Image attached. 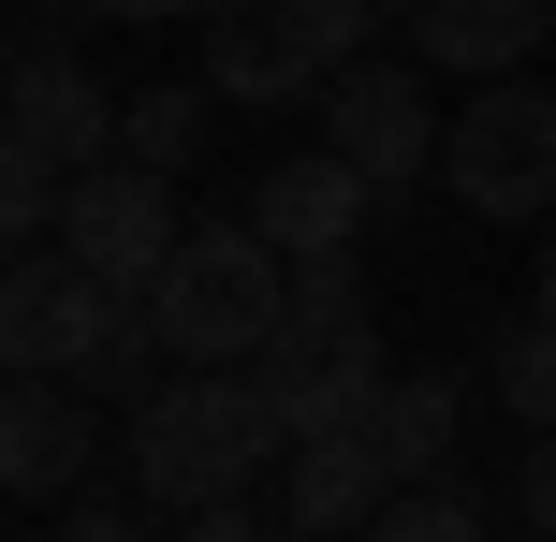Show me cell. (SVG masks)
Returning <instances> with one entry per match:
<instances>
[{
    "mask_svg": "<svg viewBox=\"0 0 556 542\" xmlns=\"http://www.w3.org/2000/svg\"><path fill=\"white\" fill-rule=\"evenodd\" d=\"M278 455H293V440H278V411H264L250 367H176L162 396L132 411V484L162 499V514H220V499H250Z\"/></svg>",
    "mask_w": 556,
    "mask_h": 542,
    "instance_id": "obj_1",
    "label": "cell"
},
{
    "mask_svg": "<svg viewBox=\"0 0 556 542\" xmlns=\"http://www.w3.org/2000/svg\"><path fill=\"white\" fill-rule=\"evenodd\" d=\"M278 308H293V250L264 220H191V250L147 279V338L176 367H250L278 338Z\"/></svg>",
    "mask_w": 556,
    "mask_h": 542,
    "instance_id": "obj_2",
    "label": "cell"
},
{
    "mask_svg": "<svg viewBox=\"0 0 556 542\" xmlns=\"http://www.w3.org/2000/svg\"><path fill=\"white\" fill-rule=\"evenodd\" d=\"M88 162H117V88L88 74L74 45H15V133H0V235L45 250L59 235V191Z\"/></svg>",
    "mask_w": 556,
    "mask_h": 542,
    "instance_id": "obj_3",
    "label": "cell"
},
{
    "mask_svg": "<svg viewBox=\"0 0 556 542\" xmlns=\"http://www.w3.org/2000/svg\"><path fill=\"white\" fill-rule=\"evenodd\" d=\"M381 15L395 0H220V15H205V88L250 103V117L323 103V88L381 45Z\"/></svg>",
    "mask_w": 556,
    "mask_h": 542,
    "instance_id": "obj_4",
    "label": "cell"
},
{
    "mask_svg": "<svg viewBox=\"0 0 556 542\" xmlns=\"http://www.w3.org/2000/svg\"><path fill=\"white\" fill-rule=\"evenodd\" d=\"M440 191L469 220H556V88L542 74H483L440 133Z\"/></svg>",
    "mask_w": 556,
    "mask_h": 542,
    "instance_id": "obj_5",
    "label": "cell"
},
{
    "mask_svg": "<svg viewBox=\"0 0 556 542\" xmlns=\"http://www.w3.org/2000/svg\"><path fill=\"white\" fill-rule=\"evenodd\" d=\"M132 323H147V293H117L103 264H74L59 235H45V250H15V279H0V352L45 367V381H88Z\"/></svg>",
    "mask_w": 556,
    "mask_h": 542,
    "instance_id": "obj_6",
    "label": "cell"
},
{
    "mask_svg": "<svg viewBox=\"0 0 556 542\" xmlns=\"http://www.w3.org/2000/svg\"><path fill=\"white\" fill-rule=\"evenodd\" d=\"M440 133H454V117H440V74H425V59H381V45H366L352 74L323 88V147H337L381 205L410 191V176H440Z\"/></svg>",
    "mask_w": 556,
    "mask_h": 542,
    "instance_id": "obj_7",
    "label": "cell"
},
{
    "mask_svg": "<svg viewBox=\"0 0 556 542\" xmlns=\"http://www.w3.org/2000/svg\"><path fill=\"white\" fill-rule=\"evenodd\" d=\"M59 250L103 264L117 293H147L176 250H191V205H176V176H147V162H88L74 191H59Z\"/></svg>",
    "mask_w": 556,
    "mask_h": 542,
    "instance_id": "obj_8",
    "label": "cell"
},
{
    "mask_svg": "<svg viewBox=\"0 0 556 542\" xmlns=\"http://www.w3.org/2000/svg\"><path fill=\"white\" fill-rule=\"evenodd\" d=\"M395 45L425 59V74H528L556 45V0H395Z\"/></svg>",
    "mask_w": 556,
    "mask_h": 542,
    "instance_id": "obj_9",
    "label": "cell"
},
{
    "mask_svg": "<svg viewBox=\"0 0 556 542\" xmlns=\"http://www.w3.org/2000/svg\"><path fill=\"white\" fill-rule=\"evenodd\" d=\"M88 455H103V426H88V381H45L15 367V396H0V484L15 499H74Z\"/></svg>",
    "mask_w": 556,
    "mask_h": 542,
    "instance_id": "obj_10",
    "label": "cell"
},
{
    "mask_svg": "<svg viewBox=\"0 0 556 542\" xmlns=\"http://www.w3.org/2000/svg\"><path fill=\"white\" fill-rule=\"evenodd\" d=\"M250 220L278 235V250H366V220H381V191H366L352 162H337V147H293V162H264L250 176Z\"/></svg>",
    "mask_w": 556,
    "mask_h": 542,
    "instance_id": "obj_11",
    "label": "cell"
},
{
    "mask_svg": "<svg viewBox=\"0 0 556 542\" xmlns=\"http://www.w3.org/2000/svg\"><path fill=\"white\" fill-rule=\"evenodd\" d=\"M278 514H293L307 542L395 514V455H381V426H323V440H293V455H278Z\"/></svg>",
    "mask_w": 556,
    "mask_h": 542,
    "instance_id": "obj_12",
    "label": "cell"
},
{
    "mask_svg": "<svg viewBox=\"0 0 556 542\" xmlns=\"http://www.w3.org/2000/svg\"><path fill=\"white\" fill-rule=\"evenodd\" d=\"M469 396H483V381H454V367H395V381H381V455H395V484H454V426H469Z\"/></svg>",
    "mask_w": 556,
    "mask_h": 542,
    "instance_id": "obj_13",
    "label": "cell"
},
{
    "mask_svg": "<svg viewBox=\"0 0 556 542\" xmlns=\"http://www.w3.org/2000/svg\"><path fill=\"white\" fill-rule=\"evenodd\" d=\"M278 338H293V352H352V338H366V264H352V250H307Z\"/></svg>",
    "mask_w": 556,
    "mask_h": 542,
    "instance_id": "obj_14",
    "label": "cell"
},
{
    "mask_svg": "<svg viewBox=\"0 0 556 542\" xmlns=\"http://www.w3.org/2000/svg\"><path fill=\"white\" fill-rule=\"evenodd\" d=\"M205 103H220V88H132V103H117V162L191 176L205 162Z\"/></svg>",
    "mask_w": 556,
    "mask_h": 542,
    "instance_id": "obj_15",
    "label": "cell"
},
{
    "mask_svg": "<svg viewBox=\"0 0 556 542\" xmlns=\"http://www.w3.org/2000/svg\"><path fill=\"white\" fill-rule=\"evenodd\" d=\"M483 396H498V411H528V426H556V323H542V308H528V323L498 338V367H483Z\"/></svg>",
    "mask_w": 556,
    "mask_h": 542,
    "instance_id": "obj_16",
    "label": "cell"
},
{
    "mask_svg": "<svg viewBox=\"0 0 556 542\" xmlns=\"http://www.w3.org/2000/svg\"><path fill=\"white\" fill-rule=\"evenodd\" d=\"M513 514L556 542V426H528V484H513Z\"/></svg>",
    "mask_w": 556,
    "mask_h": 542,
    "instance_id": "obj_17",
    "label": "cell"
},
{
    "mask_svg": "<svg viewBox=\"0 0 556 542\" xmlns=\"http://www.w3.org/2000/svg\"><path fill=\"white\" fill-rule=\"evenodd\" d=\"M88 15H117V29H176V15H220V0H88Z\"/></svg>",
    "mask_w": 556,
    "mask_h": 542,
    "instance_id": "obj_18",
    "label": "cell"
},
{
    "mask_svg": "<svg viewBox=\"0 0 556 542\" xmlns=\"http://www.w3.org/2000/svg\"><path fill=\"white\" fill-rule=\"evenodd\" d=\"M528 308H542V323H556V220H542V293H528Z\"/></svg>",
    "mask_w": 556,
    "mask_h": 542,
    "instance_id": "obj_19",
    "label": "cell"
}]
</instances>
